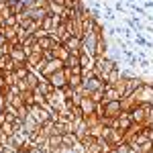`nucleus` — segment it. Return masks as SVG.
Wrapping results in <instances>:
<instances>
[{
  "instance_id": "7",
  "label": "nucleus",
  "mask_w": 153,
  "mask_h": 153,
  "mask_svg": "<svg viewBox=\"0 0 153 153\" xmlns=\"http://www.w3.org/2000/svg\"><path fill=\"white\" fill-rule=\"evenodd\" d=\"M8 55H10V59L14 63H27V51H25L23 43H14L12 49L8 51Z\"/></svg>"
},
{
  "instance_id": "1",
  "label": "nucleus",
  "mask_w": 153,
  "mask_h": 153,
  "mask_svg": "<svg viewBox=\"0 0 153 153\" xmlns=\"http://www.w3.org/2000/svg\"><path fill=\"white\" fill-rule=\"evenodd\" d=\"M129 96L137 102V104H151V100H153V84L143 82L141 86H139L137 90H133Z\"/></svg>"
},
{
  "instance_id": "31",
  "label": "nucleus",
  "mask_w": 153,
  "mask_h": 153,
  "mask_svg": "<svg viewBox=\"0 0 153 153\" xmlns=\"http://www.w3.org/2000/svg\"><path fill=\"white\" fill-rule=\"evenodd\" d=\"M4 43H6V37H4V33H2V31H0V47H2V45H4Z\"/></svg>"
},
{
  "instance_id": "30",
  "label": "nucleus",
  "mask_w": 153,
  "mask_h": 153,
  "mask_svg": "<svg viewBox=\"0 0 153 153\" xmlns=\"http://www.w3.org/2000/svg\"><path fill=\"white\" fill-rule=\"evenodd\" d=\"M21 4H23L25 8H33L35 6V0H21Z\"/></svg>"
},
{
  "instance_id": "33",
  "label": "nucleus",
  "mask_w": 153,
  "mask_h": 153,
  "mask_svg": "<svg viewBox=\"0 0 153 153\" xmlns=\"http://www.w3.org/2000/svg\"><path fill=\"white\" fill-rule=\"evenodd\" d=\"M108 153H117V149H114V147H112V149H110V151H108Z\"/></svg>"
},
{
  "instance_id": "34",
  "label": "nucleus",
  "mask_w": 153,
  "mask_h": 153,
  "mask_svg": "<svg viewBox=\"0 0 153 153\" xmlns=\"http://www.w3.org/2000/svg\"><path fill=\"white\" fill-rule=\"evenodd\" d=\"M151 104H153V100H151Z\"/></svg>"
},
{
  "instance_id": "10",
  "label": "nucleus",
  "mask_w": 153,
  "mask_h": 153,
  "mask_svg": "<svg viewBox=\"0 0 153 153\" xmlns=\"http://www.w3.org/2000/svg\"><path fill=\"white\" fill-rule=\"evenodd\" d=\"M96 106H98V102H94L90 96H82V100H80V108H82L84 117L94 114V112H96Z\"/></svg>"
},
{
  "instance_id": "29",
  "label": "nucleus",
  "mask_w": 153,
  "mask_h": 153,
  "mask_svg": "<svg viewBox=\"0 0 153 153\" xmlns=\"http://www.w3.org/2000/svg\"><path fill=\"white\" fill-rule=\"evenodd\" d=\"M151 123H153V104L149 106V110H147V118H145V127H151Z\"/></svg>"
},
{
  "instance_id": "6",
  "label": "nucleus",
  "mask_w": 153,
  "mask_h": 153,
  "mask_svg": "<svg viewBox=\"0 0 153 153\" xmlns=\"http://www.w3.org/2000/svg\"><path fill=\"white\" fill-rule=\"evenodd\" d=\"M29 114L35 118L39 125L47 123L49 118H51V112H49V110H45V108H41L39 104H33V106H31V108H29Z\"/></svg>"
},
{
  "instance_id": "32",
  "label": "nucleus",
  "mask_w": 153,
  "mask_h": 153,
  "mask_svg": "<svg viewBox=\"0 0 153 153\" xmlns=\"http://www.w3.org/2000/svg\"><path fill=\"white\" fill-rule=\"evenodd\" d=\"M2 123H6V114H4V112H0V125H2Z\"/></svg>"
},
{
  "instance_id": "8",
  "label": "nucleus",
  "mask_w": 153,
  "mask_h": 153,
  "mask_svg": "<svg viewBox=\"0 0 153 153\" xmlns=\"http://www.w3.org/2000/svg\"><path fill=\"white\" fill-rule=\"evenodd\" d=\"M102 104H104V102H102ZM120 112H123V108H120V100H108V102L104 104V117L117 118Z\"/></svg>"
},
{
  "instance_id": "23",
  "label": "nucleus",
  "mask_w": 153,
  "mask_h": 153,
  "mask_svg": "<svg viewBox=\"0 0 153 153\" xmlns=\"http://www.w3.org/2000/svg\"><path fill=\"white\" fill-rule=\"evenodd\" d=\"M65 10V6H61V4H57V2H53V0H49V12L51 14H57V16H61V12Z\"/></svg>"
},
{
  "instance_id": "17",
  "label": "nucleus",
  "mask_w": 153,
  "mask_h": 153,
  "mask_svg": "<svg viewBox=\"0 0 153 153\" xmlns=\"http://www.w3.org/2000/svg\"><path fill=\"white\" fill-rule=\"evenodd\" d=\"M6 102L12 104L14 108H21V106H25V98L23 94H6Z\"/></svg>"
},
{
  "instance_id": "26",
  "label": "nucleus",
  "mask_w": 153,
  "mask_h": 153,
  "mask_svg": "<svg viewBox=\"0 0 153 153\" xmlns=\"http://www.w3.org/2000/svg\"><path fill=\"white\" fill-rule=\"evenodd\" d=\"M0 129H2V133H6V135H8V137H10L12 133H14V131H16V127H14V125H12V123H2V125H0Z\"/></svg>"
},
{
  "instance_id": "2",
  "label": "nucleus",
  "mask_w": 153,
  "mask_h": 153,
  "mask_svg": "<svg viewBox=\"0 0 153 153\" xmlns=\"http://www.w3.org/2000/svg\"><path fill=\"white\" fill-rule=\"evenodd\" d=\"M117 68V63L112 61V59H108L104 55V57H96V63H94V71H96V76L100 78V80H104L106 82V78H108V74Z\"/></svg>"
},
{
  "instance_id": "20",
  "label": "nucleus",
  "mask_w": 153,
  "mask_h": 153,
  "mask_svg": "<svg viewBox=\"0 0 153 153\" xmlns=\"http://www.w3.org/2000/svg\"><path fill=\"white\" fill-rule=\"evenodd\" d=\"M37 90H39V92H43V94L47 96V94H51L55 88H53V84L49 82V80H45V78H43V80L39 82V86H37Z\"/></svg>"
},
{
  "instance_id": "27",
  "label": "nucleus",
  "mask_w": 153,
  "mask_h": 153,
  "mask_svg": "<svg viewBox=\"0 0 153 153\" xmlns=\"http://www.w3.org/2000/svg\"><path fill=\"white\" fill-rule=\"evenodd\" d=\"M114 149H117V153H133L131 145H129V143H125V141H123V143H118Z\"/></svg>"
},
{
  "instance_id": "9",
  "label": "nucleus",
  "mask_w": 153,
  "mask_h": 153,
  "mask_svg": "<svg viewBox=\"0 0 153 153\" xmlns=\"http://www.w3.org/2000/svg\"><path fill=\"white\" fill-rule=\"evenodd\" d=\"M131 125H133V118H131V112H120L117 118H114V129H118V131H125L129 129Z\"/></svg>"
},
{
  "instance_id": "5",
  "label": "nucleus",
  "mask_w": 153,
  "mask_h": 153,
  "mask_svg": "<svg viewBox=\"0 0 153 153\" xmlns=\"http://www.w3.org/2000/svg\"><path fill=\"white\" fill-rule=\"evenodd\" d=\"M96 33H90V35H84L82 37V53L86 55H94L96 57Z\"/></svg>"
},
{
  "instance_id": "13",
  "label": "nucleus",
  "mask_w": 153,
  "mask_h": 153,
  "mask_svg": "<svg viewBox=\"0 0 153 153\" xmlns=\"http://www.w3.org/2000/svg\"><path fill=\"white\" fill-rule=\"evenodd\" d=\"M37 45L43 49V51H51L53 45H55V41H53L51 35H45V37H39V39H37Z\"/></svg>"
},
{
  "instance_id": "21",
  "label": "nucleus",
  "mask_w": 153,
  "mask_h": 153,
  "mask_svg": "<svg viewBox=\"0 0 153 153\" xmlns=\"http://www.w3.org/2000/svg\"><path fill=\"white\" fill-rule=\"evenodd\" d=\"M65 68H82L80 65V53H70V57L65 59Z\"/></svg>"
},
{
  "instance_id": "14",
  "label": "nucleus",
  "mask_w": 153,
  "mask_h": 153,
  "mask_svg": "<svg viewBox=\"0 0 153 153\" xmlns=\"http://www.w3.org/2000/svg\"><path fill=\"white\" fill-rule=\"evenodd\" d=\"M94 63H96V57H94V55L80 53V65H82L84 70H94Z\"/></svg>"
},
{
  "instance_id": "22",
  "label": "nucleus",
  "mask_w": 153,
  "mask_h": 153,
  "mask_svg": "<svg viewBox=\"0 0 153 153\" xmlns=\"http://www.w3.org/2000/svg\"><path fill=\"white\" fill-rule=\"evenodd\" d=\"M120 76H123V74H120V70H118V65H117L114 70L108 74V78H106V84H108V86H114V84L120 80Z\"/></svg>"
},
{
  "instance_id": "18",
  "label": "nucleus",
  "mask_w": 153,
  "mask_h": 153,
  "mask_svg": "<svg viewBox=\"0 0 153 153\" xmlns=\"http://www.w3.org/2000/svg\"><path fill=\"white\" fill-rule=\"evenodd\" d=\"M96 57H104L106 55V41H104V35H96Z\"/></svg>"
},
{
  "instance_id": "3",
  "label": "nucleus",
  "mask_w": 153,
  "mask_h": 153,
  "mask_svg": "<svg viewBox=\"0 0 153 153\" xmlns=\"http://www.w3.org/2000/svg\"><path fill=\"white\" fill-rule=\"evenodd\" d=\"M45 80H49V82L53 84V88H55V90H61V88H65V86H68V71H65V68H63V70L51 74L49 78H45Z\"/></svg>"
},
{
  "instance_id": "24",
  "label": "nucleus",
  "mask_w": 153,
  "mask_h": 153,
  "mask_svg": "<svg viewBox=\"0 0 153 153\" xmlns=\"http://www.w3.org/2000/svg\"><path fill=\"white\" fill-rule=\"evenodd\" d=\"M4 82H6V86H16L19 84V78H16L14 71H4Z\"/></svg>"
},
{
  "instance_id": "16",
  "label": "nucleus",
  "mask_w": 153,
  "mask_h": 153,
  "mask_svg": "<svg viewBox=\"0 0 153 153\" xmlns=\"http://www.w3.org/2000/svg\"><path fill=\"white\" fill-rule=\"evenodd\" d=\"M61 143L68 145V147H76V145L80 143V139H78L76 133H63V135H61Z\"/></svg>"
},
{
  "instance_id": "28",
  "label": "nucleus",
  "mask_w": 153,
  "mask_h": 153,
  "mask_svg": "<svg viewBox=\"0 0 153 153\" xmlns=\"http://www.w3.org/2000/svg\"><path fill=\"white\" fill-rule=\"evenodd\" d=\"M35 43H37V37H35V35H29V37L23 41V47H33Z\"/></svg>"
},
{
  "instance_id": "25",
  "label": "nucleus",
  "mask_w": 153,
  "mask_h": 153,
  "mask_svg": "<svg viewBox=\"0 0 153 153\" xmlns=\"http://www.w3.org/2000/svg\"><path fill=\"white\" fill-rule=\"evenodd\" d=\"M141 84H143V78H129V94L133 90H137Z\"/></svg>"
},
{
  "instance_id": "11",
  "label": "nucleus",
  "mask_w": 153,
  "mask_h": 153,
  "mask_svg": "<svg viewBox=\"0 0 153 153\" xmlns=\"http://www.w3.org/2000/svg\"><path fill=\"white\" fill-rule=\"evenodd\" d=\"M65 47H68V51L70 53H82V37H76V35H71L65 43H63Z\"/></svg>"
},
{
  "instance_id": "4",
  "label": "nucleus",
  "mask_w": 153,
  "mask_h": 153,
  "mask_svg": "<svg viewBox=\"0 0 153 153\" xmlns=\"http://www.w3.org/2000/svg\"><path fill=\"white\" fill-rule=\"evenodd\" d=\"M65 68V63L61 61V59H57V57H53V59H49L47 63H45V68L41 70V78H49L51 74H55V71H59V70H63Z\"/></svg>"
},
{
  "instance_id": "12",
  "label": "nucleus",
  "mask_w": 153,
  "mask_h": 153,
  "mask_svg": "<svg viewBox=\"0 0 153 153\" xmlns=\"http://www.w3.org/2000/svg\"><path fill=\"white\" fill-rule=\"evenodd\" d=\"M51 51H53V57L61 59V61H63V63H65V59L70 57V51H68V47H65V45H63V43H55V45H53V49H51Z\"/></svg>"
},
{
  "instance_id": "19",
  "label": "nucleus",
  "mask_w": 153,
  "mask_h": 153,
  "mask_svg": "<svg viewBox=\"0 0 153 153\" xmlns=\"http://www.w3.org/2000/svg\"><path fill=\"white\" fill-rule=\"evenodd\" d=\"M135 106H137V102H135L131 96H125V98H120V108H123V112H131Z\"/></svg>"
},
{
  "instance_id": "15",
  "label": "nucleus",
  "mask_w": 153,
  "mask_h": 153,
  "mask_svg": "<svg viewBox=\"0 0 153 153\" xmlns=\"http://www.w3.org/2000/svg\"><path fill=\"white\" fill-rule=\"evenodd\" d=\"M25 82H27V86H29L31 90H35L37 86H39V82H41V78H39V74H37V71H33V70H31L29 74H27Z\"/></svg>"
}]
</instances>
